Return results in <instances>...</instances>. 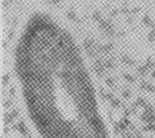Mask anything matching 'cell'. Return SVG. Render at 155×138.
<instances>
[{
	"label": "cell",
	"instance_id": "cell-2",
	"mask_svg": "<svg viewBox=\"0 0 155 138\" xmlns=\"http://www.w3.org/2000/svg\"><path fill=\"white\" fill-rule=\"evenodd\" d=\"M151 3V10H152V16L154 21V28H155V0H150Z\"/></svg>",
	"mask_w": 155,
	"mask_h": 138
},
{
	"label": "cell",
	"instance_id": "cell-1",
	"mask_svg": "<svg viewBox=\"0 0 155 138\" xmlns=\"http://www.w3.org/2000/svg\"><path fill=\"white\" fill-rule=\"evenodd\" d=\"M11 65L33 138H116L85 53L59 16L40 9L23 18Z\"/></svg>",
	"mask_w": 155,
	"mask_h": 138
}]
</instances>
